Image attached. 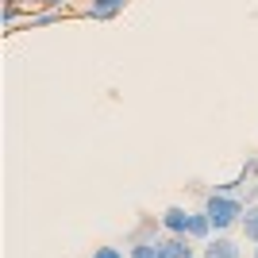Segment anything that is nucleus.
<instances>
[{
	"instance_id": "20e7f679",
	"label": "nucleus",
	"mask_w": 258,
	"mask_h": 258,
	"mask_svg": "<svg viewBox=\"0 0 258 258\" xmlns=\"http://www.w3.org/2000/svg\"><path fill=\"white\" fill-rule=\"evenodd\" d=\"M189 208L181 205H170L166 212H162V227H166V235H189Z\"/></svg>"
},
{
	"instance_id": "423d86ee",
	"label": "nucleus",
	"mask_w": 258,
	"mask_h": 258,
	"mask_svg": "<svg viewBox=\"0 0 258 258\" xmlns=\"http://www.w3.org/2000/svg\"><path fill=\"white\" fill-rule=\"evenodd\" d=\"M212 235H216V227H212V220H208L205 208L189 216V239H193V243H208Z\"/></svg>"
},
{
	"instance_id": "39448f33",
	"label": "nucleus",
	"mask_w": 258,
	"mask_h": 258,
	"mask_svg": "<svg viewBox=\"0 0 258 258\" xmlns=\"http://www.w3.org/2000/svg\"><path fill=\"white\" fill-rule=\"evenodd\" d=\"M162 216H139V224H135V231L127 235V243H147V239H162Z\"/></svg>"
},
{
	"instance_id": "7ed1b4c3",
	"label": "nucleus",
	"mask_w": 258,
	"mask_h": 258,
	"mask_svg": "<svg viewBox=\"0 0 258 258\" xmlns=\"http://www.w3.org/2000/svg\"><path fill=\"white\" fill-rule=\"evenodd\" d=\"M239 254H243V247L227 235H212L205 247H201V258H239Z\"/></svg>"
},
{
	"instance_id": "f03ea898",
	"label": "nucleus",
	"mask_w": 258,
	"mask_h": 258,
	"mask_svg": "<svg viewBox=\"0 0 258 258\" xmlns=\"http://www.w3.org/2000/svg\"><path fill=\"white\" fill-rule=\"evenodd\" d=\"M158 258H197V243L189 235H166L158 239Z\"/></svg>"
},
{
	"instance_id": "f8f14e48",
	"label": "nucleus",
	"mask_w": 258,
	"mask_h": 258,
	"mask_svg": "<svg viewBox=\"0 0 258 258\" xmlns=\"http://www.w3.org/2000/svg\"><path fill=\"white\" fill-rule=\"evenodd\" d=\"M250 258H258V243H254V250H250Z\"/></svg>"
},
{
	"instance_id": "1a4fd4ad",
	"label": "nucleus",
	"mask_w": 258,
	"mask_h": 258,
	"mask_svg": "<svg viewBox=\"0 0 258 258\" xmlns=\"http://www.w3.org/2000/svg\"><path fill=\"white\" fill-rule=\"evenodd\" d=\"M127 258H158V239H147V243H131Z\"/></svg>"
},
{
	"instance_id": "ddd939ff",
	"label": "nucleus",
	"mask_w": 258,
	"mask_h": 258,
	"mask_svg": "<svg viewBox=\"0 0 258 258\" xmlns=\"http://www.w3.org/2000/svg\"><path fill=\"white\" fill-rule=\"evenodd\" d=\"M254 177H258V173H254Z\"/></svg>"
},
{
	"instance_id": "9b49d317",
	"label": "nucleus",
	"mask_w": 258,
	"mask_h": 258,
	"mask_svg": "<svg viewBox=\"0 0 258 258\" xmlns=\"http://www.w3.org/2000/svg\"><path fill=\"white\" fill-rule=\"evenodd\" d=\"M23 4H39V8L54 12V8H66V4H70V0H23Z\"/></svg>"
},
{
	"instance_id": "9d476101",
	"label": "nucleus",
	"mask_w": 258,
	"mask_h": 258,
	"mask_svg": "<svg viewBox=\"0 0 258 258\" xmlns=\"http://www.w3.org/2000/svg\"><path fill=\"white\" fill-rule=\"evenodd\" d=\"M93 258H127V254H123L119 247H97V250H93Z\"/></svg>"
},
{
	"instance_id": "6e6552de",
	"label": "nucleus",
	"mask_w": 258,
	"mask_h": 258,
	"mask_svg": "<svg viewBox=\"0 0 258 258\" xmlns=\"http://www.w3.org/2000/svg\"><path fill=\"white\" fill-rule=\"evenodd\" d=\"M239 227H243V239H247V243H258V205H247Z\"/></svg>"
},
{
	"instance_id": "0eeeda50",
	"label": "nucleus",
	"mask_w": 258,
	"mask_h": 258,
	"mask_svg": "<svg viewBox=\"0 0 258 258\" xmlns=\"http://www.w3.org/2000/svg\"><path fill=\"white\" fill-rule=\"evenodd\" d=\"M123 8H127V0H93L85 8V16L89 20H116Z\"/></svg>"
},
{
	"instance_id": "f257e3e1",
	"label": "nucleus",
	"mask_w": 258,
	"mask_h": 258,
	"mask_svg": "<svg viewBox=\"0 0 258 258\" xmlns=\"http://www.w3.org/2000/svg\"><path fill=\"white\" fill-rule=\"evenodd\" d=\"M205 212H208V220H212L216 235H227L231 227L243 224L247 205H243L235 193H220V189H212V193H208V201H205Z\"/></svg>"
}]
</instances>
